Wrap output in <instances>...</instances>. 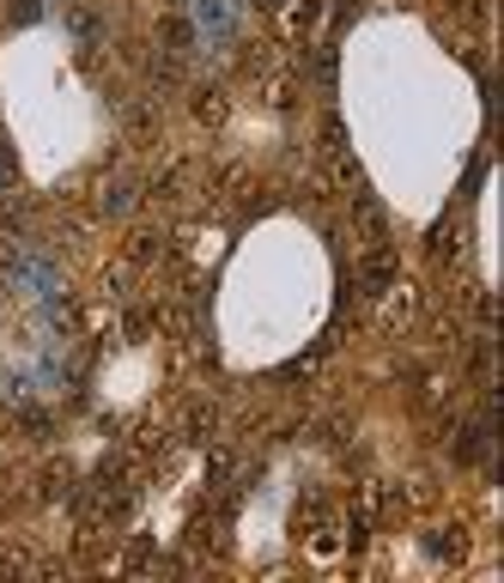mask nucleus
<instances>
[{"mask_svg":"<svg viewBox=\"0 0 504 583\" xmlns=\"http://www.w3.org/2000/svg\"><path fill=\"white\" fill-rule=\"evenodd\" d=\"M7 280H12V292H19L37 316L56 322V310H61V268L49 262L43 250H19L12 255V268H7Z\"/></svg>","mask_w":504,"mask_h":583,"instance_id":"f257e3e1","label":"nucleus"},{"mask_svg":"<svg viewBox=\"0 0 504 583\" xmlns=\"http://www.w3.org/2000/svg\"><path fill=\"white\" fill-rule=\"evenodd\" d=\"M189 19H195V43L201 49H225L238 37V0H189Z\"/></svg>","mask_w":504,"mask_h":583,"instance_id":"f03ea898","label":"nucleus"},{"mask_svg":"<svg viewBox=\"0 0 504 583\" xmlns=\"http://www.w3.org/2000/svg\"><path fill=\"white\" fill-rule=\"evenodd\" d=\"M7 183H12V159L0 152V189H7Z\"/></svg>","mask_w":504,"mask_h":583,"instance_id":"7ed1b4c3","label":"nucleus"}]
</instances>
